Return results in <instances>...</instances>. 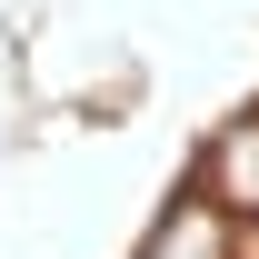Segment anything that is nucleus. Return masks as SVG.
<instances>
[{"label": "nucleus", "mask_w": 259, "mask_h": 259, "mask_svg": "<svg viewBox=\"0 0 259 259\" xmlns=\"http://www.w3.org/2000/svg\"><path fill=\"white\" fill-rule=\"evenodd\" d=\"M229 239H239V229H229V209L190 180V190L169 199V220L150 229V249H140V259H229Z\"/></svg>", "instance_id": "f257e3e1"}, {"label": "nucleus", "mask_w": 259, "mask_h": 259, "mask_svg": "<svg viewBox=\"0 0 259 259\" xmlns=\"http://www.w3.org/2000/svg\"><path fill=\"white\" fill-rule=\"evenodd\" d=\"M199 190L220 199V209H239V220H259V110H249V120H229L220 140H209Z\"/></svg>", "instance_id": "f03ea898"}, {"label": "nucleus", "mask_w": 259, "mask_h": 259, "mask_svg": "<svg viewBox=\"0 0 259 259\" xmlns=\"http://www.w3.org/2000/svg\"><path fill=\"white\" fill-rule=\"evenodd\" d=\"M229 259H259V220H249V229H239V239H229Z\"/></svg>", "instance_id": "7ed1b4c3"}]
</instances>
